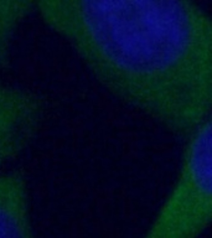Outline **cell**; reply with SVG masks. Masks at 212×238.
Returning <instances> with one entry per match:
<instances>
[{
  "label": "cell",
  "mask_w": 212,
  "mask_h": 238,
  "mask_svg": "<svg viewBox=\"0 0 212 238\" xmlns=\"http://www.w3.org/2000/svg\"><path fill=\"white\" fill-rule=\"evenodd\" d=\"M36 11L118 101L186 139L212 110V15L196 0H39Z\"/></svg>",
  "instance_id": "1"
},
{
  "label": "cell",
  "mask_w": 212,
  "mask_h": 238,
  "mask_svg": "<svg viewBox=\"0 0 212 238\" xmlns=\"http://www.w3.org/2000/svg\"><path fill=\"white\" fill-rule=\"evenodd\" d=\"M212 226V110L186 138L175 183L141 238H199Z\"/></svg>",
  "instance_id": "2"
},
{
  "label": "cell",
  "mask_w": 212,
  "mask_h": 238,
  "mask_svg": "<svg viewBox=\"0 0 212 238\" xmlns=\"http://www.w3.org/2000/svg\"><path fill=\"white\" fill-rule=\"evenodd\" d=\"M45 115V101L36 92L0 82V169L32 144Z\"/></svg>",
  "instance_id": "3"
},
{
  "label": "cell",
  "mask_w": 212,
  "mask_h": 238,
  "mask_svg": "<svg viewBox=\"0 0 212 238\" xmlns=\"http://www.w3.org/2000/svg\"><path fill=\"white\" fill-rule=\"evenodd\" d=\"M0 238H37L27 181L20 171L0 172Z\"/></svg>",
  "instance_id": "4"
},
{
  "label": "cell",
  "mask_w": 212,
  "mask_h": 238,
  "mask_svg": "<svg viewBox=\"0 0 212 238\" xmlns=\"http://www.w3.org/2000/svg\"><path fill=\"white\" fill-rule=\"evenodd\" d=\"M39 0H0V71L9 68L11 48L20 26L36 10Z\"/></svg>",
  "instance_id": "5"
}]
</instances>
